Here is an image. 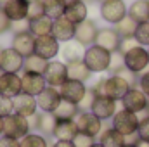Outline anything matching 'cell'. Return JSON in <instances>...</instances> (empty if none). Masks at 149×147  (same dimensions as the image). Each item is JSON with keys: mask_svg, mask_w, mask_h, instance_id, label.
Listing matches in <instances>:
<instances>
[{"mask_svg": "<svg viewBox=\"0 0 149 147\" xmlns=\"http://www.w3.org/2000/svg\"><path fill=\"white\" fill-rule=\"evenodd\" d=\"M137 87L149 97V69H146L144 73L139 74V78H137Z\"/></svg>", "mask_w": 149, "mask_h": 147, "instance_id": "cell-43", "label": "cell"}, {"mask_svg": "<svg viewBox=\"0 0 149 147\" xmlns=\"http://www.w3.org/2000/svg\"><path fill=\"white\" fill-rule=\"evenodd\" d=\"M10 23H12V21L5 16V12L2 10V5H0V37L10 31Z\"/></svg>", "mask_w": 149, "mask_h": 147, "instance_id": "cell-44", "label": "cell"}, {"mask_svg": "<svg viewBox=\"0 0 149 147\" xmlns=\"http://www.w3.org/2000/svg\"><path fill=\"white\" fill-rule=\"evenodd\" d=\"M148 52H149V47H148Z\"/></svg>", "mask_w": 149, "mask_h": 147, "instance_id": "cell-53", "label": "cell"}, {"mask_svg": "<svg viewBox=\"0 0 149 147\" xmlns=\"http://www.w3.org/2000/svg\"><path fill=\"white\" fill-rule=\"evenodd\" d=\"M73 144H74V147H92L95 144V139L90 137V135H85V133L78 132V135L73 139Z\"/></svg>", "mask_w": 149, "mask_h": 147, "instance_id": "cell-41", "label": "cell"}, {"mask_svg": "<svg viewBox=\"0 0 149 147\" xmlns=\"http://www.w3.org/2000/svg\"><path fill=\"white\" fill-rule=\"evenodd\" d=\"M99 14L104 23L116 26L121 19H125L128 16V7H127L125 0H101Z\"/></svg>", "mask_w": 149, "mask_h": 147, "instance_id": "cell-4", "label": "cell"}, {"mask_svg": "<svg viewBox=\"0 0 149 147\" xmlns=\"http://www.w3.org/2000/svg\"><path fill=\"white\" fill-rule=\"evenodd\" d=\"M95 45L109 50L111 54L120 50L121 45V37L118 35V31L114 30V26H106V28H99V33L95 38Z\"/></svg>", "mask_w": 149, "mask_h": 147, "instance_id": "cell-17", "label": "cell"}, {"mask_svg": "<svg viewBox=\"0 0 149 147\" xmlns=\"http://www.w3.org/2000/svg\"><path fill=\"white\" fill-rule=\"evenodd\" d=\"M30 123H31V130H35L38 133L45 135V137H52L57 118L54 116V112H42L40 111L35 116L30 118Z\"/></svg>", "mask_w": 149, "mask_h": 147, "instance_id": "cell-16", "label": "cell"}, {"mask_svg": "<svg viewBox=\"0 0 149 147\" xmlns=\"http://www.w3.org/2000/svg\"><path fill=\"white\" fill-rule=\"evenodd\" d=\"M19 144H21V147H50L47 137L38 132H30L26 137H23L19 140Z\"/></svg>", "mask_w": 149, "mask_h": 147, "instance_id": "cell-34", "label": "cell"}, {"mask_svg": "<svg viewBox=\"0 0 149 147\" xmlns=\"http://www.w3.org/2000/svg\"><path fill=\"white\" fill-rule=\"evenodd\" d=\"M52 23H54V19H50L49 16H42L38 19H33V21H30V33L35 38L52 35Z\"/></svg>", "mask_w": 149, "mask_h": 147, "instance_id": "cell-30", "label": "cell"}, {"mask_svg": "<svg viewBox=\"0 0 149 147\" xmlns=\"http://www.w3.org/2000/svg\"><path fill=\"white\" fill-rule=\"evenodd\" d=\"M74 123H76L80 133L90 135L94 139H97L101 135V132L104 130V121L99 119L92 111H80L78 116L74 118Z\"/></svg>", "mask_w": 149, "mask_h": 147, "instance_id": "cell-6", "label": "cell"}, {"mask_svg": "<svg viewBox=\"0 0 149 147\" xmlns=\"http://www.w3.org/2000/svg\"><path fill=\"white\" fill-rule=\"evenodd\" d=\"M23 92V80L19 73H0V95L14 99Z\"/></svg>", "mask_w": 149, "mask_h": 147, "instance_id": "cell-15", "label": "cell"}, {"mask_svg": "<svg viewBox=\"0 0 149 147\" xmlns=\"http://www.w3.org/2000/svg\"><path fill=\"white\" fill-rule=\"evenodd\" d=\"M120 102H121L123 109L132 111L135 114H142V112H148L149 111V97L139 87H132Z\"/></svg>", "mask_w": 149, "mask_h": 147, "instance_id": "cell-7", "label": "cell"}, {"mask_svg": "<svg viewBox=\"0 0 149 147\" xmlns=\"http://www.w3.org/2000/svg\"><path fill=\"white\" fill-rule=\"evenodd\" d=\"M123 147H137V146H135V142H127Z\"/></svg>", "mask_w": 149, "mask_h": 147, "instance_id": "cell-51", "label": "cell"}, {"mask_svg": "<svg viewBox=\"0 0 149 147\" xmlns=\"http://www.w3.org/2000/svg\"><path fill=\"white\" fill-rule=\"evenodd\" d=\"M130 88H132L130 81L127 78H123L121 74H109V76H106V88H104V92H106L108 97H111L114 101L120 102L127 95V92Z\"/></svg>", "mask_w": 149, "mask_h": 147, "instance_id": "cell-12", "label": "cell"}, {"mask_svg": "<svg viewBox=\"0 0 149 147\" xmlns=\"http://www.w3.org/2000/svg\"><path fill=\"white\" fill-rule=\"evenodd\" d=\"M0 73H2V71H0Z\"/></svg>", "mask_w": 149, "mask_h": 147, "instance_id": "cell-55", "label": "cell"}, {"mask_svg": "<svg viewBox=\"0 0 149 147\" xmlns=\"http://www.w3.org/2000/svg\"><path fill=\"white\" fill-rule=\"evenodd\" d=\"M76 135H78V126L74 119H57L52 135L56 140H73Z\"/></svg>", "mask_w": 149, "mask_h": 147, "instance_id": "cell-25", "label": "cell"}, {"mask_svg": "<svg viewBox=\"0 0 149 147\" xmlns=\"http://www.w3.org/2000/svg\"><path fill=\"white\" fill-rule=\"evenodd\" d=\"M37 102H38V109L42 111V112H54V111L61 106L63 97H61L59 88H56V87H47V88L37 97Z\"/></svg>", "mask_w": 149, "mask_h": 147, "instance_id": "cell-18", "label": "cell"}, {"mask_svg": "<svg viewBox=\"0 0 149 147\" xmlns=\"http://www.w3.org/2000/svg\"><path fill=\"white\" fill-rule=\"evenodd\" d=\"M83 54H85V47H81L78 42H66L61 47V57L66 64L76 62V61H83Z\"/></svg>", "mask_w": 149, "mask_h": 147, "instance_id": "cell-27", "label": "cell"}, {"mask_svg": "<svg viewBox=\"0 0 149 147\" xmlns=\"http://www.w3.org/2000/svg\"><path fill=\"white\" fill-rule=\"evenodd\" d=\"M99 33V26L94 19H85L83 23L76 24V33H74V42H78L81 47H90L95 43V38Z\"/></svg>", "mask_w": 149, "mask_h": 147, "instance_id": "cell-14", "label": "cell"}, {"mask_svg": "<svg viewBox=\"0 0 149 147\" xmlns=\"http://www.w3.org/2000/svg\"><path fill=\"white\" fill-rule=\"evenodd\" d=\"M0 5L10 21H21V19L28 17L30 0H3V2H0Z\"/></svg>", "mask_w": 149, "mask_h": 147, "instance_id": "cell-20", "label": "cell"}, {"mask_svg": "<svg viewBox=\"0 0 149 147\" xmlns=\"http://www.w3.org/2000/svg\"><path fill=\"white\" fill-rule=\"evenodd\" d=\"M90 88L94 90L95 95H106V92H104V88H106V76H99L97 81H95Z\"/></svg>", "mask_w": 149, "mask_h": 147, "instance_id": "cell-45", "label": "cell"}, {"mask_svg": "<svg viewBox=\"0 0 149 147\" xmlns=\"http://www.w3.org/2000/svg\"><path fill=\"white\" fill-rule=\"evenodd\" d=\"M24 66V57L17 54L12 47L0 49V71L3 73H21Z\"/></svg>", "mask_w": 149, "mask_h": 147, "instance_id": "cell-10", "label": "cell"}, {"mask_svg": "<svg viewBox=\"0 0 149 147\" xmlns=\"http://www.w3.org/2000/svg\"><path fill=\"white\" fill-rule=\"evenodd\" d=\"M3 135V118H0V137Z\"/></svg>", "mask_w": 149, "mask_h": 147, "instance_id": "cell-49", "label": "cell"}, {"mask_svg": "<svg viewBox=\"0 0 149 147\" xmlns=\"http://www.w3.org/2000/svg\"><path fill=\"white\" fill-rule=\"evenodd\" d=\"M31 132V123L30 118L19 116V114H10L7 118H3V135L5 137H12L21 140L23 137H26Z\"/></svg>", "mask_w": 149, "mask_h": 147, "instance_id": "cell-5", "label": "cell"}, {"mask_svg": "<svg viewBox=\"0 0 149 147\" xmlns=\"http://www.w3.org/2000/svg\"><path fill=\"white\" fill-rule=\"evenodd\" d=\"M0 2H3V0H0Z\"/></svg>", "mask_w": 149, "mask_h": 147, "instance_id": "cell-54", "label": "cell"}, {"mask_svg": "<svg viewBox=\"0 0 149 147\" xmlns=\"http://www.w3.org/2000/svg\"><path fill=\"white\" fill-rule=\"evenodd\" d=\"M97 142L102 144L104 147H123L127 144V137L116 132L113 126H106L101 132V135L97 137Z\"/></svg>", "mask_w": 149, "mask_h": 147, "instance_id": "cell-26", "label": "cell"}, {"mask_svg": "<svg viewBox=\"0 0 149 147\" xmlns=\"http://www.w3.org/2000/svg\"><path fill=\"white\" fill-rule=\"evenodd\" d=\"M99 2H101V0H99Z\"/></svg>", "mask_w": 149, "mask_h": 147, "instance_id": "cell-56", "label": "cell"}, {"mask_svg": "<svg viewBox=\"0 0 149 147\" xmlns=\"http://www.w3.org/2000/svg\"><path fill=\"white\" fill-rule=\"evenodd\" d=\"M92 147H104V146H102V144H99V142H95V144H94Z\"/></svg>", "mask_w": 149, "mask_h": 147, "instance_id": "cell-52", "label": "cell"}, {"mask_svg": "<svg viewBox=\"0 0 149 147\" xmlns=\"http://www.w3.org/2000/svg\"><path fill=\"white\" fill-rule=\"evenodd\" d=\"M14 114V104H12V99L5 97V95H0V118H7Z\"/></svg>", "mask_w": 149, "mask_h": 147, "instance_id": "cell-39", "label": "cell"}, {"mask_svg": "<svg viewBox=\"0 0 149 147\" xmlns=\"http://www.w3.org/2000/svg\"><path fill=\"white\" fill-rule=\"evenodd\" d=\"M92 71L87 68V64L83 61H76L68 64V80H76V81H83L87 83L92 78Z\"/></svg>", "mask_w": 149, "mask_h": 147, "instance_id": "cell-29", "label": "cell"}, {"mask_svg": "<svg viewBox=\"0 0 149 147\" xmlns=\"http://www.w3.org/2000/svg\"><path fill=\"white\" fill-rule=\"evenodd\" d=\"M26 31H30V21L28 19L12 21L10 23V33L12 35H19V33H26Z\"/></svg>", "mask_w": 149, "mask_h": 147, "instance_id": "cell-40", "label": "cell"}, {"mask_svg": "<svg viewBox=\"0 0 149 147\" xmlns=\"http://www.w3.org/2000/svg\"><path fill=\"white\" fill-rule=\"evenodd\" d=\"M43 5H45V16H49L50 19H57L64 16L66 5L61 0H43Z\"/></svg>", "mask_w": 149, "mask_h": 147, "instance_id": "cell-35", "label": "cell"}, {"mask_svg": "<svg viewBox=\"0 0 149 147\" xmlns=\"http://www.w3.org/2000/svg\"><path fill=\"white\" fill-rule=\"evenodd\" d=\"M64 5H70V3H73V2H78V0H61Z\"/></svg>", "mask_w": 149, "mask_h": 147, "instance_id": "cell-50", "label": "cell"}, {"mask_svg": "<svg viewBox=\"0 0 149 147\" xmlns=\"http://www.w3.org/2000/svg\"><path fill=\"white\" fill-rule=\"evenodd\" d=\"M128 16L137 24L149 21V0H134L128 7Z\"/></svg>", "mask_w": 149, "mask_h": 147, "instance_id": "cell-28", "label": "cell"}, {"mask_svg": "<svg viewBox=\"0 0 149 147\" xmlns=\"http://www.w3.org/2000/svg\"><path fill=\"white\" fill-rule=\"evenodd\" d=\"M123 62H125V68L134 74L144 73L149 68V52L146 47L142 45H134L132 49H128L125 54H123Z\"/></svg>", "mask_w": 149, "mask_h": 147, "instance_id": "cell-3", "label": "cell"}, {"mask_svg": "<svg viewBox=\"0 0 149 147\" xmlns=\"http://www.w3.org/2000/svg\"><path fill=\"white\" fill-rule=\"evenodd\" d=\"M135 146H137V147H149V142H146V140H141V139H137V140H135Z\"/></svg>", "mask_w": 149, "mask_h": 147, "instance_id": "cell-48", "label": "cell"}, {"mask_svg": "<svg viewBox=\"0 0 149 147\" xmlns=\"http://www.w3.org/2000/svg\"><path fill=\"white\" fill-rule=\"evenodd\" d=\"M45 16V5H43V0H30V9H28V21H33Z\"/></svg>", "mask_w": 149, "mask_h": 147, "instance_id": "cell-37", "label": "cell"}, {"mask_svg": "<svg viewBox=\"0 0 149 147\" xmlns=\"http://www.w3.org/2000/svg\"><path fill=\"white\" fill-rule=\"evenodd\" d=\"M63 43L54 37V35H45V37H37L35 42V54L40 55L45 61H54L61 54Z\"/></svg>", "mask_w": 149, "mask_h": 147, "instance_id": "cell-9", "label": "cell"}, {"mask_svg": "<svg viewBox=\"0 0 149 147\" xmlns=\"http://www.w3.org/2000/svg\"><path fill=\"white\" fill-rule=\"evenodd\" d=\"M47 62L45 59H42L37 54H31L28 57H24V66H23V71L26 73H37V74H43L45 68H47Z\"/></svg>", "mask_w": 149, "mask_h": 147, "instance_id": "cell-31", "label": "cell"}, {"mask_svg": "<svg viewBox=\"0 0 149 147\" xmlns=\"http://www.w3.org/2000/svg\"><path fill=\"white\" fill-rule=\"evenodd\" d=\"M87 90H88V87L83 81H76V80H68L64 85L59 87V92H61L63 101L76 104V106H80V102L87 95Z\"/></svg>", "mask_w": 149, "mask_h": 147, "instance_id": "cell-11", "label": "cell"}, {"mask_svg": "<svg viewBox=\"0 0 149 147\" xmlns=\"http://www.w3.org/2000/svg\"><path fill=\"white\" fill-rule=\"evenodd\" d=\"M111 57L113 54L109 50L99 47V45H90L85 49L83 54V62L87 64V68L92 73H106L111 66Z\"/></svg>", "mask_w": 149, "mask_h": 147, "instance_id": "cell-1", "label": "cell"}, {"mask_svg": "<svg viewBox=\"0 0 149 147\" xmlns=\"http://www.w3.org/2000/svg\"><path fill=\"white\" fill-rule=\"evenodd\" d=\"M144 116L141 118V123H139V130H137V137L141 140H146L149 142V114L142 112Z\"/></svg>", "mask_w": 149, "mask_h": 147, "instance_id": "cell-38", "label": "cell"}, {"mask_svg": "<svg viewBox=\"0 0 149 147\" xmlns=\"http://www.w3.org/2000/svg\"><path fill=\"white\" fill-rule=\"evenodd\" d=\"M50 147H74L73 140H56Z\"/></svg>", "mask_w": 149, "mask_h": 147, "instance_id": "cell-47", "label": "cell"}, {"mask_svg": "<svg viewBox=\"0 0 149 147\" xmlns=\"http://www.w3.org/2000/svg\"><path fill=\"white\" fill-rule=\"evenodd\" d=\"M35 42H37V38L33 37L30 31H26V33L12 35L10 47H12L17 54H21L23 57H28V55L35 54Z\"/></svg>", "mask_w": 149, "mask_h": 147, "instance_id": "cell-23", "label": "cell"}, {"mask_svg": "<svg viewBox=\"0 0 149 147\" xmlns=\"http://www.w3.org/2000/svg\"><path fill=\"white\" fill-rule=\"evenodd\" d=\"M139 123H141V116L139 114L123 109V107L116 111V114L111 119V126L116 132H120L121 135H125L127 139L132 137V135H137Z\"/></svg>", "mask_w": 149, "mask_h": 147, "instance_id": "cell-2", "label": "cell"}, {"mask_svg": "<svg viewBox=\"0 0 149 147\" xmlns=\"http://www.w3.org/2000/svg\"><path fill=\"white\" fill-rule=\"evenodd\" d=\"M12 104H14V112L19 114V116H24V118H31V116H35L38 112L37 97L28 95L24 92H21L19 95H16L12 99Z\"/></svg>", "mask_w": 149, "mask_h": 147, "instance_id": "cell-19", "label": "cell"}, {"mask_svg": "<svg viewBox=\"0 0 149 147\" xmlns=\"http://www.w3.org/2000/svg\"><path fill=\"white\" fill-rule=\"evenodd\" d=\"M134 40L137 42V45H142V47H146V49L149 47V21L137 24Z\"/></svg>", "mask_w": 149, "mask_h": 147, "instance_id": "cell-36", "label": "cell"}, {"mask_svg": "<svg viewBox=\"0 0 149 147\" xmlns=\"http://www.w3.org/2000/svg\"><path fill=\"white\" fill-rule=\"evenodd\" d=\"M114 30L118 31V35L121 37V40H132L134 35H135V30H137V23L130 16H127L125 19H121L114 26Z\"/></svg>", "mask_w": 149, "mask_h": 147, "instance_id": "cell-32", "label": "cell"}, {"mask_svg": "<svg viewBox=\"0 0 149 147\" xmlns=\"http://www.w3.org/2000/svg\"><path fill=\"white\" fill-rule=\"evenodd\" d=\"M21 80H23V92L28 95L38 97L45 88H47V81L43 78V74H37V73H21Z\"/></svg>", "mask_w": 149, "mask_h": 147, "instance_id": "cell-21", "label": "cell"}, {"mask_svg": "<svg viewBox=\"0 0 149 147\" xmlns=\"http://www.w3.org/2000/svg\"><path fill=\"white\" fill-rule=\"evenodd\" d=\"M74 33H76V24H73L71 21H68L64 16L54 19V23H52V35L57 38L61 43L74 40Z\"/></svg>", "mask_w": 149, "mask_h": 147, "instance_id": "cell-22", "label": "cell"}, {"mask_svg": "<svg viewBox=\"0 0 149 147\" xmlns=\"http://www.w3.org/2000/svg\"><path fill=\"white\" fill-rule=\"evenodd\" d=\"M43 78L47 81V87H56L59 88L68 81V64L64 61H49L47 68L43 71Z\"/></svg>", "mask_w": 149, "mask_h": 147, "instance_id": "cell-8", "label": "cell"}, {"mask_svg": "<svg viewBox=\"0 0 149 147\" xmlns=\"http://www.w3.org/2000/svg\"><path fill=\"white\" fill-rule=\"evenodd\" d=\"M78 112H80V107H78L76 104H71V102L63 101L61 106L54 111V116H56L57 119H74V118L78 116Z\"/></svg>", "mask_w": 149, "mask_h": 147, "instance_id": "cell-33", "label": "cell"}, {"mask_svg": "<svg viewBox=\"0 0 149 147\" xmlns=\"http://www.w3.org/2000/svg\"><path fill=\"white\" fill-rule=\"evenodd\" d=\"M90 111H92L99 119H102V121L113 119V116H114L116 111H118V101H114V99L108 97V95H95Z\"/></svg>", "mask_w": 149, "mask_h": 147, "instance_id": "cell-13", "label": "cell"}, {"mask_svg": "<svg viewBox=\"0 0 149 147\" xmlns=\"http://www.w3.org/2000/svg\"><path fill=\"white\" fill-rule=\"evenodd\" d=\"M64 17L68 21H71L73 24H80L85 19H88V5L85 3V0H78L70 5H66L64 9Z\"/></svg>", "mask_w": 149, "mask_h": 147, "instance_id": "cell-24", "label": "cell"}, {"mask_svg": "<svg viewBox=\"0 0 149 147\" xmlns=\"http://www.w3.org/2000/svg\"><path fill=\"white\" fill-rule=\"evenodd\" d=\"M94 99H95V94H94V90L88 87V90H87V95L83 97V101L80 102V111H90L92 107V102H94Z\"/></svg>", "mask_w": 149, "mask_h": 147, "instance_id": "cell-42", "label": "cell"}, {"mask_svg": "<svg viewBox=\"0 0 149 147\" xmlns=\"http://www.w3.org/2000/svg\"><path fill=\"white\" fill-rule=\"evenodd\" d=\"M0 147H21L17 139H12V137H5L2 135L0 137Z\"/></svg>", "mask_w": 149, "mask_h": 147, "instance_id": "cell-46", "label": "cell"}]
</instances>
